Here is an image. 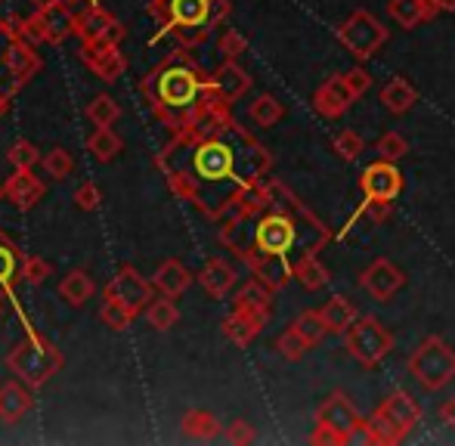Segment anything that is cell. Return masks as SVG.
<instances>
[{
  "mask_svg": "<svg viewBox=\"0 0 455 446\" xmlns=\"http://www.w3.org/2000/svg\"><path fill=\"white\" fill-rule=\"evenodd\" d=\"M300 227L316 229V233H323V235H331L316 214H310V218H298V214H291V211L270 208V211H264L258 218V223H254L251 245L248 248H254V251H260V254H288L294 245H298ZM242 251H245V248H242Z\"/></svg>",
  "mask_w": 455,
  "mask_h": 446,
  "instance_id": "1",
  "label": "cell"
},
{
  "mask_svg": "<svg viewBox=\"0 0 455 446\" xmlns=\"http://www.w3.org/2000/svg\"><path fill=\"white\" fill-rule=\"evenodd\" d=\"M156 12L164 16V28L158 31V37L177 31L186 47H196L208 37V31L217 22V0H158Z\"/></svg>",
  "mask_w": 455,
  "mask_h": 446,
  "instance_id": "2",
  "label": "cell"
},
{
  "mask_svg": "<svg viewBox=\"0 0 455 446\" xmlns=\"http://www.w3.org/2000/svg\"><path fill=\"white\" fill-rule=\"evenodd\" d=\"M409 375L421 385V391L437 394L455 378V350L440 335H431L409 356Z\"/></svg>",
  "mask_w": 455,
  "mask_h": 446,
  "instance_id": "3",
  "label": "cell"
},
{
  "mask_svg": "<svg viewBox=\"0 0 455 446\" xmlns=\"http://www.w3.org/2000/svg\"><path fill=\"white\" fill-rule=\"evenodd\" d=\"M6 366H10L25 385L41 387V385H47L56 375V369L62 366V356H60V350L50 347V344L41 341L37 335H28L25 341H19L16 347L10 350Z\"/></svg>",
  "mask_w": 455,
  "mask_h": 446,
  "instance_id": "4",
  "label": "cell"
},
{
  "mask_svg": "<svg viewBox=\"0 0 455 446\" xmlns=\"http://www.w3.org/2000/svg\"><path fill=\"white\" fill-rule=\"evenodd\" d=\"M344 347L363 369H378L394 350V335L375 316H356L354 326L344 332Z\"/></svg>",
  "mask_w": 455,
  "mask_h": 446,
  "instance_id": "5",
  "label": "cell"
},
{
  "mask_svg": "<svg viewBox=\"0 0 455 446\" xmlns=\"http://www.w3.org/2000/svg\"><path fill=\"white\" fill-rule=\"evenodd\" d=\"M387 37H390V31L384 28L381 19L371 16L369 10H354V16L344 19L341 28H338V41H341V47L347 50L356 62H365L381 53Z\"/></svg>",
  "mask_w": 455,
  "mask_h": 446,
  "instance_id": "6",
  "label": "cell"
},
{
  "mask_svg": "<svg viewBox=\"0 0 455 446\" xmlns=\"http://www.w3.org/2000/svg\"><path fill=\"white\" fill-rule=\"evenodd\" d=\"M208 81L198 78V72L192 66H168L158 75V103L168 109H196L198 100L204 93Z\"/></svg>",
  "mask_w": 455,
  "mask_h": 446,
  "instance_id": "7",
  "label": "cell"
},
{
  "mask_svg": "<svg viewBox=\"0 0 455 446\" xmlns=\"http://www.w3.org/2000/svg\"><path fill=\"white\" fill-rule=\"evenodd\" d=\"M316 425L335 431L344 441V446L360 441V428H363V416L356 412V406L350 403V397L344 391H331L329 397L319 403L316 410Z\"/></svg>",
  "mask_w": 455,
  "mask_h": 446,
  "instance_id": "8",
  "label": "cell"
},
{
  "mask_svg": "<svg viewBox=\"0 0 455 446\" xmlns=\"http://www.w3.org/2000/svg\"><path fill=\"white\" fill-rule=\"evenodd\" d=\"M360 189L365 202H387V205H394L403 193V174L396 168V162H387V158L371 162L360 174Z\"/></svg>",
  "mask_w": 455,
  "mask_h": 446,
  "instance_id": "9",
  "label": "cell"
},
{
  "mask_svg": "<svg viewBox=\"0 0 455 446\" xmlns=\"http://www.w3.org/2000/svg\"><path fill=\"white\" fill-rule=\"evenodd\" d=\"M360 285L375 298V301H390V298L406 285V273H403L394 260L378 258L360 273Z\"/></svg>",
  "mask_w": 455,
  "mask_h": 446,
  "instance_id": "10",
  "label": "cell"
},
{
  "mask_svg": "<svg viewBox=\"0 0 455 446\" xmlns=\"http://www.w3.org/2000/svg\"><path fill=\"white\" fill-rule=\"evenodd\" d=\"M239 258L273 291H282L288 285V279H294V264H288V254H260L254 248H245V251H239Z\"/></svg>",
  "mask_w": 455,
  "mask_h": 446,
  "instance_id": "11",
  "label": "cell"
},
{
  "mask_svg": "<svg viewBox=\"0 0 455 446\" xmlns=\"http://www.w3.org/2000/svg\"><path fill=\"white\" fill-rule=\"evenodd\" d=\"M378 412H381V416L387 418L390 425H394V431L400 434V441H406V437L412 434L415 425L421 422L419 400H415L412 394H406V391H390L387 397L381 400Z\"/></svg>",
  "mask_w": 455,
  "mask_h": 446,
  "instance_id": "12",
  "label": "cell"
},
{
  "mask_svg": "<svg viewBox=\"0 0 455 446\" xmlns=\"http://www.w3.org/2000/svg\"><path fill=\"white\" fill-rule=\"evenodd\" d=\"M106 298H112V301H121L127 304L131 310H143L152 304V283H146L143 276H140L133 267H124V270H118V276L108 283L106 289Z\"/></svg>",
  "mask_w": 455,
  "mask_h": 446,
  "instance_id": "13",
  "label": "cell"
},
{
  "mask_svg": "<svg viewBox=\"0 0 455 446\" xmlns=\"http://www.w3.org/2000/svg\"><path fill=\"white\" fill-rule=\"evenodd\" d=\"M31 35L37 37V41H50V44H60L62 37H68L75 31V16L68 12V6L62 4V0H56V4L50 6H41L37 10V16L31 19Z\"/></svg>",
  "mask_w": 455,
  "mask_h": 446,
  "instance_id": "14",
  "label": "cell"
},
{
  "mask_svg": "<svg viewBox=\"0 0 455 446\" xmlns=\"http://www.w3.org/2000/svg\"><path fill=\"white\" fill-rule=\"evenodd\" d=\"M310 103H313V109H316V115L335 121V118H341V115L356 103V97L350 93L344 75H335V78L323 81V84L316 87V93H313Z\"/></svg>",
  "mask_w": 455,
  "mask_h": 446,
  "instance_id": "15",
  "label": "cell"
},
{
  "mask_svg": "<svg viewBox=\"0 0 455 446\" xmlns=\"http://www.w3.org/2000/svg\"><path fill=\"white\" fill-rule=\"evenodd\" d=\"M267 320H270V307H233V314L223 320V335L245 347L260 335Z\"/></svg>",
  "mask_w": 455,
  "mask_h": 446,
  "instance_id": "16",
  "label": "cell"
},
{
  "mask_svg": "<svg viewBox=\"0 0 455 446\" xmlns=\"http://www.w3.org/2000/svg\"><path fill=\"white\" fill-rule=\"evenodd\" d=\"M84 62L96 72V78L102 81H118L121 75H124V56H121V50L115 47V44H87L84 50Z\"/></svg>",
  "mask_w": 455,
  "mask_h": 446,
  "instance_id": "17",
  "label": "cell"
},
{
  "mask_svg": "<svg viewBox=\"0 0 455 446\" xmlns=\"http://www.w3.org/2000/svg\"><path fill=\"white\" fill-rule=\"evenodd\" d=\"M387 12L403 31H412V28H419V25L431 22L440 12V6L434 4V0H390Z\"/></svg>",
  "mask_w": 455,
  "mask_h": 446,
  "instance_id": "18",
  "label": "cell"
},
{
  "mask_svg": "<svg viewBox=\"0 0 455 446\" xmlns=\"http://www.w3.org/2000/svg\"><path fill=\"white\" fill-rule=\"evenodd\" d=\"M211 87H214V91L220 93V97L227 100L229 106H233L235 100H242L248 93V87H251V78H248V72L239 66V62L227 60L214 72V78H211Z\"/></svg>",
  "mask_w": 455,
  "mask_h": 446,
  "instance_id": "19",
  "label": "cell"
},
{
  "mask_svg": "<svg viewBox=\"0 0 455 446\" xmlns=\"http://www.w3.org/2000/svg\"><path fill=\"white\" fill-rule=\"evenodd\" d=\"M4 195L19 208V211H31V208L41 202L44 195V183L37 180L31 171H16L10 180L4 183Z\"/></svg>",
  "mask_w": 455,
  "mask_h": 446,
  "instance_id": "20",
  "label": "cell"
},
{
  "mask_svg": "<svg viewBox=\"0 0 455 446\" xmlns=\"http://www.w3.org/2000/svg\"><path fill=\"white\" fill-rule=\"evenodd\" d=\"M319 314H323V323H325V329H329V335H344L356 323V316H360L354 301L344 295H331L329 301L319 307Z\"/></svg>",
  "mask_w": 455,
  "mask_h": 446,
  "instance_id": "21",
  "label": "cell"
},
{
  "mask_svg": "<svg viewBox=\"0 0 455 446\" xmlns=\"http://www.w3.org/2000/svg\"><path fill=\"white\" fill-rule=\"evenodd\" d=\"M198 283L204 285L211 298H227L229 289L235 285V270L223 258H211L198 273Z\"/></svg>",
  "mask_w": 455,
  "mask_h": 446,
  "instance_id": "22",
  "label": "cell"
},
{
  "mask_svg": "<svg viewBox=\"0 0 455 446\" xmlns=\"http://www.w3.org/2000/svg\"><path fill=\"white\" fill-rule=\"evenodd\" d=\"M152 285H156L162 295L180 298L183 291L192 285V273L186 270L180 260H164V264L156 270V276H152Z\"/></svg>",
  "mask_w": 455,
  "mask_h": 446,
  "instance_id": "23",
  "label": "cell"
},
{
  "mask_svg": "<svg viewBox=\"0 0 455 446\" xmlns=\"http://www.w3.org/2000/svg\"><path fill=\"white\" fill-rule=\"evenodd\" d=\"M381 103L390 115H406L419 103V91H415L406 78H394L381 87Z\"/></svg>",
  "mask_w": 455,
  "mask_h": 446,
  "instance_id": "24",
  "label": "cell"
},
{
  "mask_svg": "<svg viewBox=\"0 0 455 446\" xmlns=\"http://www.w3.org/2000/svg\"><path fill=\"white\" fill-rule=\"evenodd\" d=\"M294 279H298L307 291H319L331 283V273L323 267L319 254H300V258L294 260Z\"/></svg>",
  "mask_w": 455,
  "mask_h": 446,
  "instance_id": "25",
  "label": "cell"
},
{
  "mask_svg": "<svg viewBox=\"0 0 455 446\" xmlns=\"http://www.w3.org/2000/svg\"><path fill=\"white\" fill-rule=\"evenodd\" d=\"M31 410V397L19 381H6L0 387V418L4 422H19Z\"/></svg>",
  "mask_w": 455,
  "mask_h": 446,
  "instance_id": "26",
  "label": "cell"
},
{
  "mask_svg": "<svg viewBox=\"0 0 455 446\" xmlns=\"http://www.w3.org/2000/svg\"><path fill=\"white\" fill-rule=\"evenodd\" d=\"M41 68V60H37V53L28 47L25 41H12V47H10V72H12V78H16V84L22 87L25 81L31 78V75Z\"/></svg>",
  "mask_w": 455,
  "mask_h": 446,
  "instance_id": "27",
  "label": "cell"
},
{
  "mask_svg": "<svg viewBox=\"0 0 455 446\" xmlns=\"http://www.w3.org/2000/svg\"><path fill=\"white\" fill-rule=\"evenodd\" d=\"M183 434L192 437V441H214L220 434V422L208 410H189L183 416Z\"/></svg>",
  "mask_w": 455,
  "mask_h": 446,
  "instance_id": "28",
  "label": "cell"
},
{
  "mask_svg": "<svg viewBox=\"0 0 455 446\" xmlns=\"http://www.w3.org/2000/svg\"><path fill=\"white\" fill-rule=\"evenodd\" d=\"M108 22H112V16L93 4V6H87L81 16H75V31H78V35L84 37L87 44H96V41H102Z\"/></svg>",
  "mask_w": 455,
  "mask_h": 446,
  "instance_id": "29",
  "label": "cell"
},
{
  "mask_svg": "<svg viewBox=\"0 0 455 446\" xmlns=\"http://www.w3.org/2000/svg\"><path fill=\"white\" fill-rule=\"evenodd\" d=\"M93 291H96V285H93V279L87 276L84 270L68 273V276L60 283V295L66 298L72 307H81V304H87L93 298Z\"/></svg>",
  "mask_w": 455,
  "mask_h": 446,
  "instance_id": "30",
  "label": "cell"
},
{
  "mask_svg": "<svg viewBox=\"0 0 455 446\" xmlns=\"http://www.w3.org/2000/svg\"><path fill=\"white\" fill-rule=\"evenodd\" d=\"M291 329L304 338L310 347H316V344L329 335V329H325L323 314H319V310H304V314H298V316H294V323H291Z\"/></svg>",
  "mask_w": 455,
  "mask_h": 446,
  "instance_id": "31",
  "label": "cell"
},
{
  "mask_svg": "<svg viewBox=\"0 0 455 446\" xmlns=\"http://www.w3.org/2000/svg\"><path fill=\"white\" fill-rule=\"evenodd\" d=\"M248 112H251V121L258 127H273V124H279V121L285 118V106H282L273 93H260Z\"/></svg>",
  "mask_w": 455,
  "mask_h": 446,
  "instance_id": "32",
  "label": "cell"
},
{
  "mask_svg": "<svg viewBox=\"0 0 455 446\" xmlns=\"http://www.w3.org/2000/svg\"><path fill=\"white\" fill-rule=\"evenodd\" d=\"M146 320H149V326L156 329V332H168V329L177 326V320H180V310L164 295L162 301H152L149 307H146Z\"/></svg>",
  "mask_w": 455,
  "mask_h": 446,
  "instance_id": "33",
  "label": "cell"
},
{
  "mask_svg": "<svg viewBox=\"0 0 455 446\" xmlns=\"http://www.w3.org/2000/svg\"><path fill=\"white\" fill-rule=\"evenodd\" d=\"M270 301H273V289L254 276L251 283L242 285V291L235 295L233 307H270Z\"/></svg>",
  "mask_w": 455,
  "mask_h": 446,
  "instance_id": "34",
  "label": "cell"
},
{
  "mask_svg": "<svg viewBox=\"0 0 455 446\" xmlns=\"http://www.w3.org/2000/svg\"><path fill=\"white\" fill-rule=\"evenodd\" d=\"M275 350H279V356L282 360H288V362H298V360H304V354L310 350V344L304 341L298 332H294L291 326L285 329L279 338H275Z\"/></svg>",
  "mask_w": 455,
  "mask_h": 446,
  "instance_id": "35",
  "label": "cell"
},
{
  "mask_svg": "<svg viewBox=\"0 0 455 446\" xmlns=\"http://www.w3.org/2000/svg\"><path fill=\"white\" fill-rule=\"evenodd\" d=\"M375 152H378V158H387V162H400V158L409 152V143H406V137H403V133L387 131V133H381V137L375 139Z\"/></svg>",
  "mask_w": 455,
  "mask_h": 446,
  "instance_id": "36",
  "label": "cell"
},
{
  "mask_svg": "<svg viewBox=\"0 0 455 446\" xmlns=\"http://www.w3.org/2000/svg\"><path fill=\"white\" fill-rule=\"evenodd\" d=\"M87 115H91V121L96 127H108L112 121H118L121 109L108 93H100V97H93V103L87 106Z\"/></svg>",
  "mask_w": 455,
  "mask_h": 446,
  "instance_id": "37",
  "label": "cell"
},
{
  "mask_svg": "<svg viewBox=\"0 0 455 446\" xmlns=\"http://www.w3.org/2000/svg\"><path fill=\"white\" fill-rule=\"evenodd\" d=\"M91 152L100 162H108V158H115L121 152V139L115 137L108 127H96L93 137H91Z\"/></svg>",
  "mask_w": 455,
  "mask_h": 446,
  "instance_id": "38",
  "label": "cell"
},
{
  "mask_svg": "<svg viewBox=\"0 0 455 446\" xmlns=\"http://www.w3.org/2000/svg\"><path fill=\"white\" fill-rule=\"evenodd\" d=\"M331 149H335L338 158H344V162H356L365 149V139L356 131H341L331 139Z\"/></svg>",
  "mask_w": 455,
  "mask_h": 446,
  "instance_id": "39",
  "label": "cell"
},
{
  "mask_svg": "<svg viewBox=\"0 0 455 446\" xmlns=\"http://www.w3.org/2000/svg\"><path fill=\"white\" fill-rule=\"evenodd\" d=\"M100 316H102V323H106L108 329H127L133 323V316H137V310H131L127 304L106 298V304H102V314Z\"/></svg>",
  "mask_w": 455,
  "mask_h": 446,
  "instance_id": "40",
  "label": "cell"
},
{
  "mask_svg": "<svg viewBox=\"0 0 455 446\" xmlns=\"http://www.w3.org/2000/svg\"><path fill=\"white\" fill-rule=\"evenodd\" d=\"M44 171H47L53 180H66V177L75 171V158L68 155L66 149H53V152H47V158H44Z\"/></svg>",
  "mask_w": 455,
  "mask_h": 446,
  "instance_id": "41",
  "label": "cell"
},
{
  "mask_svg": "<svg viewBox=\"0 0 455 446\" xmlns=\"http://www.w3.org/2000/svg\"><path fill=\"white\" fill-rule=\"evenodd\" d=\"M10 155V164L16 171H31L37 162H41V155H37V149L28 143V139H19V143H12V149L6 152Z\"/></svg>",
  "mask_w": 455,
  "mask_h": 446,
  "instance_id": "42",
  "label": "cell"
},
{
  "mask_svg": "<svg viewBox=\"0 0 455 446\" xmlns=\"http://www.w3.org/2000/svg\"><path fill=\"white\" fill-rule=\"evenodd\" d=\"M19 273V258H16V248L0 235V289H10L12 276Z\"/></svg>",
  "mask_w": 455,
  "mask_h": 446,
  "instance_id": "43",
  "label": "cell"
},
{
  "mask_svg": "<svg viewBox=\"0 0 455 446\" xmlns=\"http://www.w3.org/2000/svg\"><path fill=\"white\" fill-rule=\"evenodd\" d=\"M47 276H50V264L44 258H35V254H31V258L22 260V279L28 285H44Z\"/></svg>",
  "mask_w": 455,
  "mask_h": 446,
  "instance_id": "44",
  "label": "cell"
},
{
  "mask_svg": "<svg viewBox=\"0 0 455 446\" xmlns=\"http://www.w3.org/2000/svg\"><path fill=\"white\" fill-rule=\"evenodd\" d=\"M245 47H248V41H245V35H242V31L227 28L220 35V53L227 56V60H235L239 53H245Z\"/></svg>",
  "mask_w": 455,
  "mask_h": 446,
  "instance_id": "45",
  "label": "cell"
},
{
  "mask_svg": "<svg viewBox=\"0 0 455 446\" xmlns=\"http://www.w3.org/2000/svg\"><path fill=\"white\" fill-rule=\"evenodd\" d=\"M254 425L245 422V418H235V422L227 425V441L235 443V446H245V443H254Z\"/></svg>",
  "mask_w": 455,
  "mask_h": 446,
  "instance_id": "46",
  "label": "cell"
},
{
  "mask_svg": "<svg viewBox=\"0 0 455 446\" xmlns=\"http://www.w3.org/2000/svg\"><path fill=\"white\" fill-rule=\"evenodd\" d=\"M12 41H16V35H12L6 25H0V78H6V81H12V84H16V78H12V72H10V47H12Z\"/></svg>",
  "mask_w": 455,
  "mask_h": 446,
  "instance_id": "47",
  "label": "cell"
},
{
  "mask_svg": "<svg viewBox=\"0 0 455 446\" xmlns=\"http://www.w3.org/2000/svg\"><path fill=\"white\" fill-rule=\"evenodd\" d=\"M344 81H347L350 93H354L356 100L365 97V93H369V87H371V75L365 72L363 66H354L350 72H344Z\"/></svg>",
  "mask_w": 455,
  "mask_h": 446,
  "instance_id": "48",
  "label": "cell"
},
{
  "mask_svg": "<svg viewBox=\"0 0 455 446\" xmlns=\"http://www.w3.org/2000/svg\"><path fill=\"white\" fill-rule=\"evenodd\" d=\"M75 205H78L81 211H93V208L100 205V189H96L93 183H81V187L75 189Z\"/></svg>",
  "mask_w": 455,
  "mask_h": 446,
  "instance_id": "49",
  "label": "cell"
},
{
  "mask_svg": "<svg viewBox=\"0 0 455 446\" xmlns=\"http://www.w3.org/2000/svg\"><path fill=\"white\" fill-rule=\"evenodd\" d=\"M313 443H331V446H344L341 437L335 434V431H329V428H323V425H316V431H313V437H310Z\"/></svg>",
  "mask_w": 455,
  "mask_h": 446,
  "instance_id": "50",
  "label": "cell"
},
{
  "mask_svg": "<svg viewBox=\"0 0 455 446\" xmlns=\"http://www.w3.org/2000/svg\"><path fill=\"white\" fill-rule=\"evenodd\" d=\"M121 37H124V25L112 19V22H108V28H106V35H102V44H115V47H118Z\"/></svg>",
  "mask_w": 455,
  "mask_h": 446,
  "instance_id": "51",
  "label": "cell"
},
{
  "mask_svg": "<svg viewBox=\"0 0 455 446\" xmlns=\"http://www.w3.org/2000/svg\"><path fill=\"white\" fill-rule=\"evenodd\" d=\"M437 416H440V422H443L446 428H455V397H452V400H446V403L440 406Z\"/></svg>",
  "mask_w": 455,
  "mask_h": 446,
  "instance_id": "52",
  "label": "cell"
},
{
  "mask_svg": "<svg viewBox=\"0 0 455 446\" xmlns=\"http://www.w3.org/2000/svg\"><path fill=\"white\" fill-rule=\"evenodd\" d=\"M434 4H437L440 10H455V0H434Z\"/></svg>",
  "mask_w": 455,
  "mask_h": 446,
  "instance_id": "53",
  "label": "cell"
},
{
  "mask_svg": "<svg viewBox=\"0 0 455 446\" xmlns=\"http://www.w3.org/2000/svg\"><path fill=\"white\" fill-rule=\"evenodd\" d=\"M0 195H4V187H0Z\"/></svg>",
  "mask_w": 455,
  "mask_h": 446,
  "instance_id": "54",
  "label": "cell"
},
{
  "mask_svg": "<svg viewBox=\"0 0 455 446\" xmlns=\"http://www.w3.org/2000/svg\"><path fill=\"white\" fill-rule=\"evenodd\" d=\"M0 314H4V307H0Z\"/></svg>",
  "mask_w": 455,
  "mask_h": 446,
  "instance_id": "55",
  "label": "cell"
},
{
  "mask_svg": "<svg viewBox=\"0 0 455 446\" xmlns=\"http://www.w3.org/2000/svg\"><path fill=\"white\" fill-rule=\"evenodd\" d=\"M0 4H4V0H0Z\"/></svg>",
  "mask_w": 455,
  "mask_h": 446,
  "instance_id": "56",
  "label": "cell"
}]
</instances>
